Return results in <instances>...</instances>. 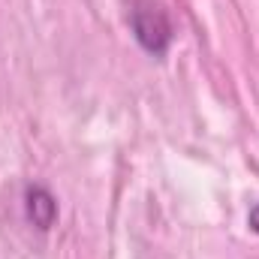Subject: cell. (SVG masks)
Listing matches in <instances>:
<instances>
[{
    "mask_svg": "<svg viewBox=\"0 0 259 259\" xmlns=\"http://www.w3.org/2000/svg\"><path fill=\"white\" fill-rule=\"evenodd\" d=\"M133 33L139 39V46L151 55H163L172 42V24L163 12V6H157L154 0H139L133 9Z\"/></svg>",
    "mask_w": 259,
    "mask_h": 259,
    "instance_id": "cell-1",
    "label": "cell"
},
{
    "mask_svg": "<svg viewBox=\"0 0 259 259\" xmlns=\"http://www.w3.org/2000/svg\"><path fill=\"white\" fill-rule=\"evenodd\" d=\"M24 208H27V220L36 226V229H52L55 226V217H58V202H55V196L49 193L46 187H39V184H33V187H27V193H24Z\"/></svg>",
    "mask_w": 259,
    "mask_h": 259,
    "instance_id": "cell-2",
    "label": "cell"
},
{
    "mask_svg": "<svg viewBox=\"0 0 259 259\" xmlns=\"http://www.w3.org/2000/svg\"><path fill=\"white\" fill-rule=\"evenodd\" d=\"M247 223H250V229L259 235V202L250 208V214H247Z\"/></svg>",
    "mask_w": 259,
    "mask_h": 259,
    "instance_id": "cell-3",
    "label": "cell"
}]
</instances>
